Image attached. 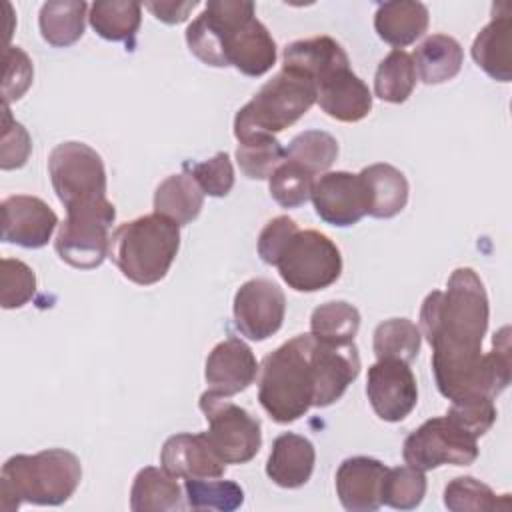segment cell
Instances as JSON below:
<instances>
[{
	"label": "cell",
	"instance_id": "f35d334b",
	"mask_svg": "<svg viewBox=\"0 0 512 512\" xmlns=\"http://www.w3.org/2000/svg\"><path fill=\"white\" fill-rule=\"evenodd\" d=\"M312 186H314V176L306 172L302 166L286 158L268 178L270 196L282 208H298L306 204V200L312 194Z\"/></svg>",
	"mask_w": 512,
	"mask_h": 512
},
{
	"label": "cell",
	"instance_id": "4dcf8cb0",
	"mask_svg": "<svg viewBox=\"0 0 512 512\" xmlns=\"http://www.w3.org/2000/svg\"><path fill=\"white\" fill-rule=\"evenodd\" d=\"M416 76L412 56L400 48H394L376 68L374 94L384 102L402 104L414 92Z\"/></svg>",
	"mask_w": 512,
	"mask_h": 512
},
{
	"label": "cell",
	"instance_id": "d6986e66",
	"mask_svg": "<svg viewBox=\"0 0 512 512\" xmlns=\"http://www.w3.org/2000/svg\"><path fill=\"white\" fill-rule=\"evenodd\" d=\"M386 466L370 456L346 458L336 470V494L350 512H374L382 506V480Z\"/></svg>",
	"mask_w": 512,
	"mask_h": 512
},
{
	"label": "cell",
	"instance_id": "8d00e7d4",
	"mask_svg": "<svg viewBox=\"0 0 512 512\" xmlns=\"http://www.w3.org/2000/svg\"><path fill=\"white\" fill-rule=\"evenodd\" d=\"M286 150L282 144L270 136H254L244 142H238L236 148V162L242 174L250 180H266L270 174L284 162Z\"/></svg>",
	"mask_w": 512,
	"mask_h": 512
},
{
	"label": "cell",
	"instance_id": "4316f807",
	"mask_svg": "<svg viewBox=\"0 0 512 512\" xmlns=\"http://www.w3.org/2000/svg\"><path fill=\"white\" fill-rule=\"evenodd\" d=\"M418 78L428 84H442L452 80L464 62L462 46L456 38L446 34L428 36L412 54Z\"/></svg>",
	"mask_w": 512,
	"mask_h": 512
},
{
	"label": "cell",
	"instance_id": "30bf717a",
	"mask_svg": "<svg viewBox=\"0 0 512 512\" xmlns=\"http://www.w3.org/2000/svg\"><path fill=\"white\" fill-rule=\"evenodd\" d=\"M408 466L422 472L444 464L468 466L478 458V438L456 426L446 414L426 420L410 432L402 446Z\"/></svg>",
	"mask_w": 512,
	"mask_h": 512
},
{
	"label": "cell",
	"instance_id": "484cf974",
	"mask_svg": "<svg viewBox=\"0 0 512 512\" xmlns=\"http://www.w3.org/2000/svg\"><path fill=\"white\" fill-rule=\"evenodd\" d=\"M130 508L134 512H172L184 508L180 484L164 468L146 466L138 470L130 488Z\"/></svg>",
	"mask_w": 512,
	"mask_h": 512
},
{
	"label": "cell",
	"instance_id": "d590c367",
	"mask_svg": "<svg viewBox=\"0 0 512 512\" xmlns=\"http://www.w3.org/2000/svg\"><path fill=\"white\" fill-rule=\"evenodd\" d=\"M184 496L192 510L232 512L244 502V490L234 480L220 478H188Z\"/></svg>",
	"mask_w": 512,
	"mask_h": 512
},
{
	"label": "cell",
	"instance_id": "8fae6325",
	"mask_svg": "<svg viewBox=\"0 0 512 512\" xmlns=\"http://www.w3.org/2000/svg\"><path fill=\"white\" fill-rule=\"evenodd\" d=\"M232 312L238 332L254 342H262L282 328L286 296L272 280L252 278L236 290Z\"/></svg>",
	"mask_w": 512,
	"mask_h": 512
},
{
	"label": "cell",
	"instance_id": "d4e9b609",
	"mask_svg": "<svg viewBox=\"0 0 512 512\" xmlns=\"http://www.w3.org/2000/svg\"><path fill=\"white\" fill-rule=\"evenodd\" d=\"M428 8L414 0H392L376 8L374 30L376 34L396 48L416 42L428 30Z\"/></svg>",
	"mask_w": 512,
	"mask_h": 512
},
{
	"label": "cell",
	"instance_id": "7dc6e473",
	"mask_svg": "<svg viewBox=\"0 0 512 512\" xmlns=\"http://www.w3.org/2000/svg\"><path fill=\"white\" fill-rule=\"evenodd\" d=\"M160 22H166V24H178V22H184L188 18V14L198 6L196 0H188V2H174V0H168V2H146L144 4Z\"/></svg>",
	"mask_w": 512,
	"mask_h": 512
},
{
	"label": "cell",
	"instance_id": "ac0fdd59",
	"mask_svg": "<svg viewBox=\"0 0 512 512\" xmlns=\"http://www.w3.org/2000/svg\"><path fill=\"white\" fill-rule=\"evenodd\" d=\"M162 468L174 478H222L226 462L208 442L206 432L174 434L160 452Z\"/></svg>",
	"mask_w": 512,
	"mask_h": 512
},
{
	"label": "cell",
	"instance_id": "9c48e42d",
	"mask_svg": "<svg viewBox=\"0 0 512 512\" xmlns=\"http://www.w3.org/2000/svg\"><path fill=\"white\" fill-rule=\"evenodd\" d=\"M208 422V442L226 464L250 462L262 446L260 420L228 400V396L206 390L198 400Z\"/></svg>",
	"mask_w": 512,
	"mask_h": 512
},
{
	"label": "cell",
	"instance_id": "ab89813d",
	"mask_svg": "<svg viewBox=\"0 0 512 512\" xmlns=\"http://www.w3.org/2000/svg\"><path fill=\"white\" fill-rule=\"evenodd\" d=\"M36 292L34 270L16 258H2L0 272V304L6 310L22 308Z\"/></svg>",
	"mask_w": 512,
	"mask_h": 512
},
{
	"label": "cell",
	"instance_id": "6da1fadb",
	"mask_svg": "<svg viewBox=\"0 0 512 512\" xmlns=\"http://www.w3.org/2000/svg\"><path fill=\"white\" fill-rule=\"evenodd\" d=\"M488 316V294L472 268H456L446 290H434L424 298L420 334L432 348V372L444 398L496 400L508 388L510 328L494 334L492 350L482 354Z\"/></svg>",
	"mask_w": 512,
	"mask_h": 512
},
{
	"label": "cell",
	"instance_id": "7c38bea8",
	"mask_svg": "<svg viewBox=\"0 0 512 512\" xmlns=\"http://www.w3.org/2000/svg\"><path fill=\"white\" fill-rule=\"evenodd\" d=\"M366 396L384 422L404 420L418 402V386L410 366L396 358H382L368 368Z\"/></svg>",
	"mask_w": 512,
	"mask_h": 512
},
{
	"label": "cell",
	"instance_id": "f546056e",
	"mask_svg": "<svg viewBox=\"0 0 512 512\" xmlns=\"http://www.w3.org/2000/svg\"><path fill=\"white\" fill-rule=\"evenodd\" d=\"M92 30L110 42H132L142 20V6L138 2L102 0L90 6L88 14Z\"/></svg>",
	"mask_w": 512,
	"mask_h": 512
},
{
	"label": "cell",
	"instance_id": "8992f818",
	"mask_svg": "<svg viewBox=\"0 0 512 512\" xmlns=\"http://www.w3.org/2000/svg\"><path fill=\"white\" fill-rule=\"evenodd\" d=\"M316 98L318 88L310 78L282 66L236 112L234 136L238 142L262 134L274 136L304 116Z\"/></svg>",
	"mask_w": 512,
	"mask_h": 512
},
{
	"label": "cell",
	"instance_id": "4fadbf2b",
	"mask_svg": "<svg viewBox=\"0 0 512 512\" xmlns=\"http://www.w3.org/2000/svg\"><path fill=\"white\" fill-rule=\"evenodd\" d=\"M312 204L320 220L346 228L366 216V192L358 174L336 170L326 172L312 186Z\"/></svg>",
	"mask_w": 512,
	"mask_h": 512
},
{
	"label": "cell",
	"instance_id": "ba28073f",
	"mask_svg": "<svg viewBox=\"0 0 512 512\" xmlns=\"http://www.w3.org/2000/svg\"><path fill=\"white\" fill-rule=\"evenodd\" d=\"M280 278L296 292H318L342 274L338 246L318 230H296L274 264Z\"/></svg>",
	"mask_w": 512,
	"mask_h": 512
},
{
	"label": "cell",
	"instance_id": "7bdbcfd3",
	"mask_svg": "<svg viewBox=\"0 0 512 512\" xmlns=\"http://www.w3.org/2000/svg\"><path fill=\"white\" fill-rule=\"evenodd\" d=\"M32 140L26 128L10 114V106H2V138H0V168L14 170L28 162Z\"/></svg>",
	"mask_w": 512,
	"mask_h": 512
},
{
	"label": "cell",
	"instance_id": "9a60e30c",
	"mask_svg": "<svg viewBox=\"0 0 512 512\" xmlns=\"http://www.w3.org/2000/svg\"><path fill=\"white\" fill-rule=\"evenodd\" d=\"M110 226L112 224L96 218L66 216V220L58 226L54 250L60 260L72 268H98L110 252Z\"/></svg>",
	"mask_w": 512,
	"mask_h": 512
},
{
	"label": "cell",
	"instance_id": "f6af8a7d",
	"mask_svg": "<svg viewBox=\"0 0 512 512\" xmlns=\"http://www.w3.org/2000/svg\"><path fill=\"white\" fill-rule=\"evenodd\" d=\"M4 82H2V100L10 106L12 100H20L30 88L34 78V68L28 54L18 46H8L4 52Z\"/></svg>",
	"mask_w": 512,
	"mask_h": 512
},
{
	"label": "cell",
	"instance_id": "44dd1931",
	"mask_svg": "<svg viewBox=\"0 0 512 512\" xmlns=\"http://www.w3.org/2000/svg\"><path fill=\"white\" fill-rule=\"evenodd\" d=\"M314 464V444L300 434L284 432L272 442L266 474L280 488H300L310 480Z\"/></svg>",
	"mask_w": 512,
	"mask_h": 512
},
{
	"label": "cell",
	"instance_id": "74e56055",
	"mask_svg": "<svg viewBox=\"0 0 512 512\" xmlns=\"http://www.w3.org/2000/svg\"><path fill=\"white\" fill-rule=\"evenodd\" d=\"M426 494V476L414 466L388 468L382 480V504L396 510H414Z\"/></svg>",
	"mask_w": 512,
	"mask_h": 512
},
{
	"label": "cell",
	"instance_id": "83f0119b",
	"mask_svg": "<svg viewBox=\"0 0 512 512\" xmlns=\"http://www.w3.org/2000/svg\"><path fill=\"white\" fill-rule=\"evenodd\" d=\"M204 206V192L190 172L172 174L154 192V212L186 226L198 218Z\"/></svg>",
	"mask_w": 512,
	"mask_h": 512
},
{
	"label": "cell",
	"instance_id": "ffe728a7",
	"mask_svg": "<svg viewBox=\"0 0 512 512\" xmlns=\"http://www.w3.org/2000/svg\"><path fill=\"white\" fill-rule=\"evenodd\" d=\"M282 66L310 78L318 88L332 74L350 68V60L334 38L314 36L288 44L282 54Z\"/></svg>",
	"mask_w": 512,
	"mask_h": 512
},
{
	"label": "cell",
	"instance_id": "bcb514c9",
	"mask_svg": "<svg viewBox=\"0 0 512 512\" xmlns=\"http://www.w3.org/2000/svg\"><path fill=\"white\" fill-rule=\"evenodd\" d=\"M296 230L298 224L288 216H276L270 222H266L258 236V256L262 258V262L274 266L284 244Z\"/></svg>",
	"mask_w": 512,
	"mask_h": 512
},
{
	"label": "cell",
	"instance_id": "b9f144b4",
	"mask_svg": "<svg viewBox=\"0 0 512 512\" xmlns=\"http://www.w3.org/2000/svg\"><path fill=\"white\" fill-rule=\"evenodd\" d=\"M446 416L456 426L466 430L470 436L480 438L492 428L498 412H496L494 400L484 396H470V398L452 400V406L448 408Z\"/></svg>",
	"mask_w": 512,
	"mask_h": 512
},
{
	"label": "cell",
	"instance_id": "2e32d148",
	"mask_svg": "<svg viewBox=\"0 0 512 512\" xmlns=\"http://www.w3.org/2000/svg\"><path fill=\"white\" fill-rule=\"evenodd\" d=\"M258 362L252 348L236 336L218 342L206 358L204 378L208 390L234 396L244 392L258 376Z\"/></svg>",
	"mask_w": 512,
	"mask_h": 512
},
{
	"label": "cell",
	"instance_id": "f1b7e54d",
	"mask_svg": "<svg viewBox=\"0 0 512 512\" xmlns=\"http://www.w3.org/2000/svg\"><path fill=\"white\" fill-rule=\"evenodd\" d=\"M88 4L70 2H44L38 14V26L42 38L56 48H66L78 42L84 34V18Z\"/></svg>",
	"mask_w": 512,
	"mask_h": 512
},
{
	"label": "cell",
	"instance_id": "5b68a950",
	"mask_svg": "<svg viewBox=\"0 0 512 512\" xmlns=\"http://www.w3.org/2000/svg\"><path fill=\"white\" fill-rule=\"evenodd\" d=\"M180 248V226L160 214H146L118 226L108 256L124 278L138 286L160 282Z\"/></svg>",
	"mask_w": 512,
	"mask_h": 512
},
{
	"label": "cell",
	"instance_id": "5bb4252c",
	"mask_svg": "<svg viewBox=\"0 0 512 512\" xmlns=\"http://www.w3.org/2000/svg\"><path fill=\"white\" fill-rule=\"evenodd\" d=\"M2 240L22 248H42L58 226L56 212L40 198L14 194L2 200Z\"/></svg>",
	"mask_w": 512,
	"mask_h": 512
},
{
	"label": "cell",
	"instance_id": "7402d4cb",
	"mask_svg": "<svg viewBox=\"0 0 512 512\" xmlns=\"http://www.w3.org/2000/svg\"><path fill=\"white\" fill-rule=\"evenodd\" d=\"M316 102L322 112L340 122H358L372 110V94L368 86L350 68H344L318 84Z\"/></svg>",
	"mask_w": 512,
	"mask_h": 512
},
{
	"label": "cell",
	"instance_id": "cb8c5ba5",
	"mask_svg": "<svg viewBox=\"0 0 512 512\" xmlns=\"http://www.w3.org/2000/svg\"><path fill=\"white\" fill-rule=\"evenodd\" d=\"M366 192V214L372 218H392L406 208L408 180L392 164H370L358 172Z\"/></svg>",
	"mask_w": 512,
	"mask_h": 512
},
{
	"label": "cell",
	"instance_id": "ee69618b",
	"mask_svg": "<svg viewBox=\"0 0 512 512\" xmlns=\"http://www.w3.org/2000/svg\"><path fill=\"white\" fill-rule=\"evenodd\" d=\"M190 174L194 176L202 192L214 198L228 196L234 186V168L226 152H218L210 160L194 164L190 168Z\"/></svg>",
	"mask_w": 512,
	"mask_h": 512
},
{
	"label": "cell",
	"instance_id": "e0dca14e",
	"mask_svg": "<svg viewBox=\"0 0 512 512\" xmlns=\"http://www.w3.org/2000/svg\"><path fill=\"white\" fill-rule=\"evenodd\" d=\"M316 408H326L342 398L346 388L360 374V354L354 342L332 344L314 338Z\"/></svg>",
	"mask_w": 512,
	"mask_h": 512
},
{
	"label": "cell",
	"instance_id": "52a82bcc",
	"mask_svg": "<svg viewBox=\"0 0 512 512\" xmlns=\"http://www.w3.org/2000/svg\"><path fill=\"white\" fill-rule=\"evenodd\" d=\"M222 34L226 64L246 76H262L276 62V42L254 16V4L242 0H212L204 8Z\"/></svg>",
	"mask_w": 512,
	"mask_h": 512
},
{
	"label": "cell",
	"instance_id": "60d3db41",
	"mask_svg": "<svg viewBox=\"0 0 512 512\" xmlns=\"http://www.w3.org/2000/svg\"><path fill=\"white\" fill-rule=\"evenodd\" d=\"M186 44L190 52L202 60L208 66L214 68H226V56L222 46V36L218 26L212 22V18L206 14H198L186 28Z\"/></svg>",
	"mask_w": 512,
	"mask_h": 512
},
{
	"label": "cell",
	"instance_id": "e575fe53",
	"mask_svg": "<svg viewBox=\"0 0 512 512\" xmlns=\"http://www.w3.org/2000/svg\"><path fill=\"white\" fill-rule=\"evenodd\" d=\"M338 158V140L324 130H304L296 134L288 148L286 160L302 166L306 172H326Z\"/></svg>",
	"mask_w": 512,
	"mask_h": 512
},
{
	"label": "cell",
	"instance_id": "603a6c76",
	"mask_svg": "<svg viewBox=\"0 0 512 512\" xmlns=\"http://www.w3.org/2000/svg\"><path fill=\"white\" fill-rule=\"evenodd\" d=\"M506 8L500 14L494 8L492 20L476 34L472 42L474 62L494 80L510 82L512 80V18Z\"/></svg>",
	"mask_w": 512,
	"mask_h": 512
},
{
	"label": "cell",
	"instance_id": "d6a6232c",
	"mask_svg": "<svg viewBox=\"0 0 512 512\" xmlns=\"http://www.w3.org/2000/svg\"><path fill=\"white\" fill-rule=\"evenodd\" d=\"M420 328L408 318H390L376 326L372 348L378 360L396 358L410 364L420 352Z\"/></svg>",
	"mask_w": 512,
	"mask_h": 512
},
{
	"label": "cell",
	"instance_id": "3957f363",
	"mask_svg": "<svg viewBox=\"0 0 512 512\" xmlns=\"http://www.w3.org/2000/svg\"><path fill=\"white\" fill-rule=\"evenodd\" d=\"M80 480V460L64 448L16 454L4 462L0 472V508L14 512L22 502L38 506L64 504L76 492Z\"/></svg>",
	"mask_w": 512,
	"mask_h": 512
},
{
	"label": "cell",
	"instance_id": "7a4b0ae2",
	"mask_svg": "<svg viewBox=\"0 0 512 512\" xmlns=\"http://www.w3.org/2000/svg\"><path fill=\"white\" fill-rule=\"evenodd\" d=\"M314 398V336L298 334L262 360L258 400L274 422L290 424L314 406Z\"/></svg>",
	"mask_w": 512,
	"mask_h": 512
},
{
	"label": "cell",
	"instance_id": "836d02e7",
	"mask_svg": "<svg viewBox=\"0 0 512 512\" xmlns=\"http://www.w3.org/2000/svg\"><path fill=\"white\" fill-rule=\"evenodd\" d=\"M444 506L452 512H494L510 506V494L496 496L494 490L472 478L458 476L444 488Z\"/></svg>",
	"mask_w": 512,
	"mask_h": 512
},
{
	"label": "cell",
	"instance_id": "277c9868",
	"mask_svg": "<svg viewBox=\"0 0 512 512\" xmlns=\"http://www.w3.org/2000/svg\"><path fill=\"white\" fill-rule=\"evenodd\" d=\"M52 188L70 218L116 220V206L106 196L102 156L84 142H62L48 156Z\"/></svg>",
	"mask_w": 512,
	"mask_h": 512
},
{
	"label": "cell",
	"instance_id": "1f68e13d",
	"mask_svg": "<svg viewBox=\"0 0 512 512\" xmlns=\"http://www.w3.org/2000/svg\"><path fill=\"white\" fill-rule=\"evenodd\" d=\"M360 328V312L344 300H330L314 308L310 316V334L322 342H354Z\"/></svg>",
	"mask_w": 512,
	"mask_h": 512
}]
</instances>
